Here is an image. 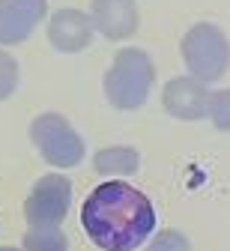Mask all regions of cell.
I'll list each match as a JSON object with an SVG mask.
<instances>
[{
	"mask_svg": "<svg viewBox=\"0 0 230 251\" xmlns=\"http://www.w3.org/2000/svg\"><path fill=\"white\" fill-rule=\"evenodd\" d=\"M153 84V66L138 51H126L117 57L108 75V96L117 108H138Z\"/></svg>",
	"mask_w": 230,
	"mask_h": 251,
	"instance_id": "7a4b0ae2",
	"label": "cell"
},
{
	"mask_svg": "<svg viewBox=\"0 0 230 251\" xmlns=\"http://www.w3.org/2000/svg\"><path fill=\"white\" fill-rule=\"evenodd\" d=\"M150 251H191V245H188V239H185L182 233L164 230V233L155 236V242L150 245Z\"/></svg>",
	"mask_w": 230,
	"mask_h": 251,
	"instance_id": "30bf717a",
	"label": "cell"
},
{
	"mask_svg": "<svg viewBox=\"0 0 230 251\" xmlns=\"http://www.w3.org/2000/svg\"><path fill=\"white\" fill-rule=\"evenodd\" d=\"M209 114L218 129L230 132V90H218L215 96H209Z\"/></svg>",
	"mask_w": 230,
	"mask_h": 251,
	"instance_id": "9c48e42d",
	"label": "cell"
},
{
	"mask_svg": "<svg viewBox=\"0 0 230 251\" xmlns=\"http://www.w3.org/2000/svg\"><path fill=\"white\" fill-rule=\"evenodd\" d=\"M69 201H72V185L66 176H42L33 188V195L24 203V215L33 227H57L66 212H69Z\"/></svg>",
	"mask_w": 230,
	"mask_h": 251,
	"instance_id": "277c9868",
	"label": "cell"
},
{
	"mask_svg": "<svg viewBox=\"0 0 230 251\" xmlns=\"http://www.w3.org/2000/svg\"><path fill=\"white\" fill-rule=\"evenodd\" d=\"M81 225L102 251H135L155 230V209L144 192L111 179L93 188L84 201Z\"/></svg>",
	"mask_w": 230,
	"mask_h": 251,
	"instance_id": "6da1fadb",
	"label": "cell"
},
{
	"mask_svg": "<svg viewBox=\"0 0 230 251\" xmlns=\"http://www.w3.org/2000/svg\"><path fill=\"white\" fill-rule=\"evenodd\" d=\"M0 251H18V248H0Z\"/></svg>",
	"mask_w": 230,
	"mask_h": 251,
	"instance_id": "8fae6325",
	"label": "cell"
},
{
	"mask_svg": "<svg viewBox=\"0 0 230 251\" xmlns=\"http://www.w3.org/2000/svg\"><path fill=\"white\" fill-rule=\"evenodd\" d=\"M164 105H168L171 114L182 120H197L209 111V96L197 81L179 78V81H171L168 90H164Z\"/></svg>",
	"mask_w": 230,
	"mask_h": 251,
	"instance_id": "8992f818",
	"label": "cell"
},
{
	"mask_svg": "<svg viewBox=\"0 0 230 251\" xmlns=\"http://www.w3.org/2000/svg\"><path fill=\"white\" fill-rule=\"evenodd\" d=\"M24 251H69V245L57 227H33L24 236Z\"/></svg>",
	"mask_w": 230,
	"mask_h": 251,
	"instance_id": "ba28073f",
	"label": "cell"
},
{
	"mask_svg": "<svg viewBox=\"0 0 230 251\" xmlns=\"http://www.w3.org/2000/svg\"><path fill=\"white\" fill-rule=\"evenodd\" d=\"M185 63L201 81L221 78L230 63V48H227V39L221 36V30L209 24L194 27L185 39Z\"/></svg>",
	"mask_w": 230,
	"mask_h": 251,
	"instance_id": "3957f363",
	"label": "cell"
},
{
	"mask_svg": "<svg viewBox=\"0 0 230 251\" xmlns=\"http://www.w3.org/2000/svg\"><path fill=\"white\" fill-rule=\"evenodd\" d=\"M33 138H36V144H39L45 159L60 165V168L78 165L81 155H84V144L78 141V135L69 129V123L54 117V114H48V117L33 123Z\"/></svg>",
	"mask_w": 230,
	"mask_h": 251,
	"instance_id": "5b68a950",
	"label": "cell"
},
{
	"mask_svg": "<svg viewBox=\"0 0 230 251\" xmlns=\"http://www.w3.org/2000/svg\"><path fill=\"white\" fill-rule=\"evenodd\" d=\"M138 168V152L131 150H105L96 155V171L102 174H131Z\"/></svg>",
	"mask_w": 230,
	"mask_h": 251,
	"instance_id": "52a82bcc",
	"label": "cell"
}]
</instances>
